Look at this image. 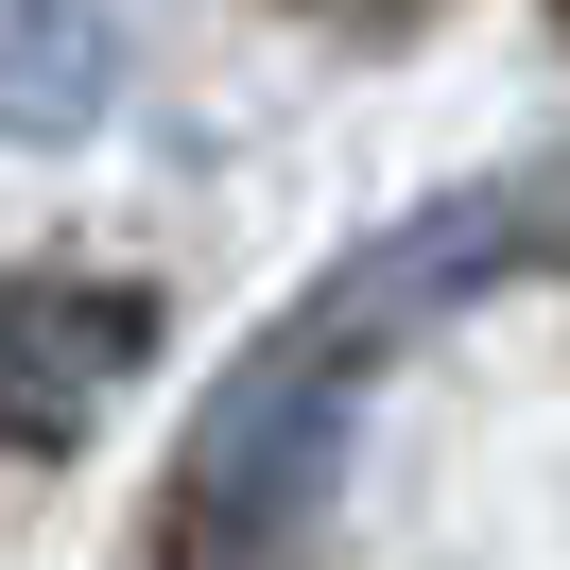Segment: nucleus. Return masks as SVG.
<instances>
[{"label": "nucleus", "mask_w": 570, "mask_h": 570, "mask_svg": "<svg viewBox=\"0 0 570 570\" xmlns=\"http://www.w3.org/2000/svg\"><path fill=\"white\" fill-rule=\"evenodd\" d=\"M105 18L87 0H0V139H87L105 121Z\"/></svg>", "instance_id": "7ed1b4c3"}, {"label": "nucleus", "mask_w": 570, "mask_h": 570, "mask_svg": "<svg viewBox=\"0 0 570 570\" xmlns=\"http://www.w3.org/2000/svg\"><path fill=\"white\" fill-rule=\"evenodd\" d=\"M156 363V294L139 277H70V294H0V466L70 450L121 381Z\"/></svg>", "instance_id": "f03ea898"}, {"label": "nucleus", "mask_w": 570, "mask_h": 570, "mask_svg": "<svg viewBox=\"0 0 570 570\" xmlns=\"http://www.w3.org/2000/svg\"><path fill=\"white\" fill-rule=\"evenodd\" d=\"M535 243H553L535 174H484V190H432L415 225H381L346 277H312V294H294V312L208 381V432H190V501H174V535H208V553H277V535L346 484L363 381H381L397 346H432L466 294H501Z\"/></svg>", "instance_id": "f257e3e1"}]
</instances>
